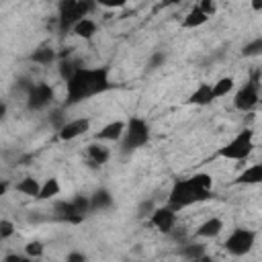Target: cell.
Instances as JSON below:
<instances>
[{
    "instance_id": "obj_20",
    "label": "cell",
    "mask_w": 262,
    "mask_h": 262,
    "mask_svg": "<svg viewBox=\"0 0 262 262\" xmlns=\"http://www.w3.org/2000/svg\"><path fill=\"white\" fill-rule=\"evenodd\" d=\"M188 184L194 188V190H211L213 188V176L207 174V172H196L192 174L190 178H186Z\"/></svg>"
},
{
    "instance_id": "obj_30",
    "label": "cell",
    "mask_w": 262,
    "mask_h": 262,
    "mask_svg": "<svg viewBox=\"0 0 262 262\" xmlns=\"http://www.w3.org/2000/svg\"><path fill=\"white\" fill-rule=\"evenodd\" d=\"M262 53V39L258 37V39H254V41H250L244 49H242V55H246V57H254V55H260Z\"/></svg>"
},
{
    "instance_id": "obj_37",
    "label": "cell",
    "mask_w": 262,
    "mask_h": 262,
    "mask_svg": "<svg viewBox=\"0 0 262 262\" xmlns=\"http://www.w3.org/2000/svg\"><path fill=\"white\" fill-rule=\"evenodd\" d=\"M100 6H104V8H121V6H125V2L123 0H119V2H100Z\"/></svg>"
},
{
    "instance_id": "obj_18",
    "label": "cell",
    "mask_w": 262,
    "mask_h": 262,
    "mask_svg": "<svg viewBox=\"0 0 262 262\" xmlns=\"http://www.w3.org/2000/svg\"><path fill=\"white\" fill-rule=\"evenodd\" d=\"M74 35L80 37V39H92L94 33H96V23L92 18H80L74 27H72Z\"/></svg>"
},
{
    "instance_id": "obj_41",
    "label": "cell",
    "mask_w": 262,
    "mask_h": 262,
    "mask_svg": "<svg viewBox=\"0 0 262 262\" xmlns=\"http://www.w3.org/2000/svg\"><path fill=\"white\" fill-rule=\"evenodd\" d=\"M27 262H35V260H31V258H29V260H27Z\"/></svg>"
},
{
    "instance_id": "obj_31",
    "label": "cell",
    "mask_w": 262,
    "mask_h": 262,
    "mask_svg": "<svg viewBox=\"0 0 262 262\" xmlns=\"http://www.w3.org/2000/svg\"><path fill=\"white\" fill-rule=\"evenodd\" d=\"M14 233V223L10 219H0V239H6Z\"/></svg>"
},
{
    "instance_id": "obj_14",
    "label": "cell",
    "mask_w": 262,
    "mask_h": 262,
    "mask_svg": "<svg viewBox=\"0 0 262 262\" xmlns=\"http://www.w3.org/2000/svg\"><path fill=\"white\" fill-rule=\"evenodd\" d=\"M108 88H111L108 68H94V70H92V94L106 92Z\"/></svg>"
},
{
    "instance_id": "obj_7",
    "label": "cell",
    "mask_w": 262,
    "mask_h": 262,
    "mask_svg": "<svg viewBox=\"0 0 262 262\" xmlns=\"http://www.w3.org/2000/svg\"><path fill=\"white\" fill-rule=\"evenodd\" d=\"M53 100V88L45 82H39V84H33L27 92V106L31 111H41L45 108L49 102Z\"/></svg>"
},
{
    "instance_id": "obj_12",
    "label": "cell",
    "mask_w": 262,
    "mask_h": 262,
    "mask_svg": "<svg viewBox=\"0 0 262 262\" xmlns=\"http://www.w3.org/2000/svg\"><path fill=\"white\" fill-rule=\"evenodd\" d=\"M215 98H213V92H211V84H207V82H203V84H199L194 90H192V94L188 96V104H196V106H207V104H211Z\"/></svg>"
},
{
    "instance_id": "obj_2",
    "label": "cell",
    "mask_w": 262,
    "mask_h": 262,
    "mask_svg": "<svg viewBox=\"0 0 262 262\" xmlns=\"http://www.w3.org/2000/svg\"><path fill=\"white\" fill-rule=\"evenodd\" d=\"M252 149H254V131L252 129H244L229 143L219 147L217 156L225 158V160H244V158H248L252 154Z\"/></svg>"
},
{
    "instance_id": "obj_23",
    "label": "cell",
    "mask_w": 262,
    "mask_h": 262,
    "mask_svg": "<svg viewBox=\"0 0 262 262\" xmlns=\"http://www.w3.org/2000/svg\"><path fill=\"white\" fill-rule=\"evenodd\" d=\"M235 86V80L231 76H225V78H219L213 86H211V92H213V98H221L225 94H229Z\"/></svg>"
},
{
    "instance_id": "obj_4",
    "label": "cell",
    "mask_w": 262,
    "mask_h": 262,
    "mask_svg": "<svg viewBox=\"0 0 262 262\" xmlns=\"http://www.w3.org/2000/svg\"><path fill=\"white\" fill-rule=\"evenodd\" d=\"M260 100V72L254 70L252 72V78L235 92V98H233V104L237 111H252Z\"/></svg>"
},
{
    "instance_id": "obj_10",
    "label": "cell",
    "mask_w": 262,
    "mask_h": 262,
    "mask_svg": "<svg viewBox=\"0 0 262 262\" xmlns=\"http://www.w3.org/2000/svg\"><path fill=\"white\" fill-rule=\"evenodd\" d=\"M80 20L78 14V0H66L59 2V27L61 29H70Z\"/></svg>"
},
{
    "instance_id": "obj_9",
    "label": "cell",
    "mask_w": 262,
    "mask_h": 262,
    "mask_svg": "<svg viewBox=\"0 0 262 262\" xmlns=\"http://www.w3.org/2000/svg\"><path fill=\"white\" fill-rule=\"evenodd\" d=\"M88 129H90V119H86V117L68 121V123H63V125L59 127V139H61V141H72V139L84 135Z\"/></svg>"
},
{
    "instance_id": "obj_40",
    "label": "cell",
    "mask_w": 262,
    "mask_h": 262,
    "mask_svg": "<svg viewBox=\"0 0 262 262\" xmlns=\"http://www.w3.org/2000/svg\"><path fill=\"white\" fill-rule=\"evenodd\" d=\"M188 262H199V260H188Z\"/></svg>"
},
{
    "instance_id": "obj_11",
    "label": "cell",
    "mask_w": 262,
    "mask_h": 262,
    "mask_svg": "<svg viewBox=\"0 0 262 262\" xmlns=\"http://www.w3.org/2000/svg\"><path fill=\"white\" fill-rule=\"evenodd\" d=\"M123 133H125V123L123 121H111L96 133V141H119L123 137Z\"/></svg>"
},
{
    "instance_id": "obj_26",
    "label": "cell",
    "mask_w": 262,
    "mask_h": 262,
    "mask_svg": "<svg viewBox=\"0 0 262 262\" xmlns=\"http://www.w3.org/2000/svg\"><path fill=\"white\" fill-rule=\"evenodd\" d=\"M180 254L186 258V260H199L201 256H205V246L203 244H188L180 250Z\"/></svg>"
},
{
    "instance_id": "obj_38",
    "label": "cell",
    "mask_w": 262,
    "mask_h": 262,
    "mask_svg": "<svg viewBox=\"0 0 262 262\" xmlns=\"http://www.w3.org/2000/svg\"><path fill=\"white\" fill-rule=\"evenodd\" d=\"M6 190H8V182L6 180H0V196H4Z\"/></svg>"
},
{
    "instance_id": "obj_5",
    "label": "cell",
    "mask_w": 262,
    "mask_h": 262,
    "mask_svg": "<svg viewBox=\"0 0 262 262\" xmlns=\"http://www.w3.org/2000/svg\"><path fill=\"white\" fill-rule=\"evenodd\" d=\"M256 244V231L246 229V227H237L229 233V237L225 239L223 248L225 252H229L231 256H246Z\"/></svg>"
},
{
    "instance_id": "obj_6",
    "label": "cell",
    "mask_w": 262,
    "mask_h": 262,
    "mask_svg": "<svg viewBox=\"0 0 262 262\" xmlns=\"http://www.w3.org/2000/svg\"><path fill=\"white\" fill-rule=\"evenodd\" d=\"M196 203V190L188 184L186 178L182 180H176L170 188V194H168V207L172 211H180L184 207H190Z\"/></svg>"
},
{
    "instance_id": "obj_15",
    "label": "cell",
    "mask_w": 262,
    "mask_h": 262,
    "mask_svg": "<svg viewBox=\"0 0 262 262\" xmlns=\"http://www.w3.org/2000/svg\"><path fill=\"white\" fill-rule=\"evenodd\" d=\"M88 158H90V164L96 168H100L102 164H106L108 162V158H111V151H108V147H104L102 143H90L88 145Z\"/></svg>"
},
{
    "instance_id": "obj_22",
    "label": "cell",
    "mask_w": 262,
    "mask_h": 262,
    "mask_svg": "<svg viewBox=\"0 0 262 262\" xmlns=\"http://www.w3.org/2000/svg\"><path fill=\"white\" fill-rule=\"evenodd\" d=\"M55 59H57V53H55V49H51V47H39L37 51L31 53V61L41 63V66H49V63H53Z\"/></svg>"
},
{
    "instance_id": "obj_34",
    "label": "cell",
    "mask_w": 262,
    "mask_h": 262,
    "mask_svg": "<svg viewBox=\"0 0 262 262\" xmlns=\"http://www.w3.org/2000/svg\"><path fill=\"white\" fill-rule=\"evenodd\" d=\"M139 217H145V215H151L154 213V203L151 201H143L141 205H139Z\"/></svg>"
},
{
    "instance_id": "obj_36",
    "label": "cell",
    "mask_w": 262,
    "mask_h": 262,
    "mask_svg": "<svg viewBox=\"0 0 262 262\" xmlns=\"http://www.w3.org/2000/svg\"><path fill=\"white\" fill-rule=\"evenodd\" d=\"M29 258L27 256H20V254H8L6 258H4V262H27Z\"/></svg>"
},
{
    "instance_id": "obj_1",
    "label": "cell",
    "mask_w": 262,
    "mask_h": 262,
    "mask_svg": "<svg viewBox=\"0 0 262 262\" xmlns=\"http://www.w3.org/2000/svg\"><path fill=\"white\" fill-rule=\"evenodd\" d=\"M66 104H76L88 96H92V70L78 68L76 74L66 82Z\"/></svg>"
},
{
    "instance_id": "obj_32",
    "label": "cell",
    "mask_w": 262,
    "mask_h": 262,
    "mask_svg": "<svg viewBox=\"0 0 262 262\" xmlns=\"http://www.w3.org/2000/svg\"><path fill=\"white\" fill-rule=\"evenodd\" d=\"M196 6H199V10H201L205 16H213L215 10H217V4H215L213 0H203V2H199Z\"/></svg>"
},
{
    "instance_id": "obj_27",
    "label": "cell",
    "mask_w": 262,
    "mask_h": 262,
    "mask_svg": "<svg viewBox=\"0 0 262 262\" xmlns=\"http://www.w3.org/2000/svg\"><path fill=\"white\" fill-rule=\"evenodd\" d=\"M78 68H80V66H76V63H74L70 57H66V59H59V66H57V70H59V76H61L66 82H68V80H70V78L76 74V70H78Z\"/></svg>"
},
{
    "instance_id": "obj_17",
    "label": "cell",
    "mask_w": 262,
    "mask_h": 262,
    "mask_svg": "<svg viewBox=\"0 0 262 262\" xmlns=\"http://www.w3.org/2000/svg\"><path fill=\"white\" fill-rule=\"evenodd\" d=\"M260 182H262V166L260 164H254V166L246 168L235 178V184H260Z\"/></svg>"
},
{
    "instance_id": "obj_16",
    "label": "cell",
    "mask_w": 262,
    "mask_h": 262,
    "mask_svg": "<svg viewBox=\"0 0 262 262\" xmlns=\"http://www.w3.org/2000/svg\"><path fill=\"white\" fill-rule=\"evenodd\" d=\"M221 229H223V221L219 217H211L196 227V235L199 237H215L221 233Z\"/></svg>"
},
{
    "instance_id": "obj_24",
    "label": "cell",
    "mask_w": 262,
    "mask_h": 262,
    "mask_svg": "<svg viewBox=\"0 0 262 262\" xmlns=\"http://www.w3.org/2000/svg\"><path fill=\"white\" fill-rule=\"evenodd\" d=\"M39 188H41V184H39V180H35L33 176H27V178H23V180L16 184V190H18V192H23V194H27V196H33V199H37Z\"/></svg>"
},
{
    "instance_id": "obj_21",
    "label": "cell",
    "mask_w": 262,
    "mask_h": 262,
    "mask_svg": "<svg viewBox=\"0 0 262 262\" xmlns=\"http://www.w3.org/2000/svg\"><path fill=\"white\" fill-rule=\"evenodd\" d=\"M207 20H209V16H205V14L199 10V6H192V8H190V12L184 16L182 27H184V29H196V27L205 25Z\"/></svg>"
},
{
    "instance_id": "obj_35",
    "label": "cell",
    "mask_w": 262,
    "mask_h": 262,
    "mask_svg": "<svg viewBox=\"0 0 262 262\" xmlns=\"http://www.w3.org/2000/svg\"><path fill=\"white\" fill-rule=\"evenodd\" d=\"M66 262H86V254H82V252H70L68 256H66Z\"/></svg>"
},
{
    "instance_id": "obj_19",
    "label": "cell",
    "mask_w": 262,
    "mask_h": 262,
    "mask_svg": "<svg viewBox=\"0 0 262 262\" xmlns=\"http://www.w3.org/2000/svg\"><path fill=\"white\" fill-rule=\"evenodd\" d=\"M59 190H61L59 180H57V178H47V180L41 184V188H39L37 201H49V199L57 196V194H59Z\"/></svg>"
},
{
    "instance_id": "obj_13",
    "label": "cell",
    "mask_w": 262,
    "mask_h": 262,
    "mask_svg": "<svg viewBox=\"0 0 262 262\" xmlns=\"http://www.w3.org/2000/svg\"><path fill=\"white\" fill-rule=\"evenodd\" d=\"M90 199V211H106L113 207V194L106 188H98L92 192Z\"/></svg>"
},
{
    "instance_id": "obj_3",
    "label": "cell",
    "mask_w": 262,
    "mask_h": 262,
    "mask_svg": "<svg viewBox=\"0 0 262 262\" xmlns=\"http://www.w3.org/2000/svg\"><path fill=\"white\" fill-rule=\"evenodd\" d=\"M125 141H123V151L129 154L141 145L147 143L149 139V127L147 123L141 119V117H131L127 123H125Z\"/></svg>"
},
{
    "instance_id": "obj_25",
    "label": "cell",
    "mask_w": 262,
    "mask_h": 262,
    "mask_svg": "<svg viewBox=\"0 0 262 262\" xmlns=\"http://www.w3.org/2000/svg\"><path fill=\"white\" fill-rule=\"evenodd\" d=\"M53 211H55V213H57V217H59V219H63V221H68L70 217L78 215V213H76V209H74V205H72V201H59V203H55ZM82 217H84V215H82Z\"/></svg>"
},
{
    "instance_id": "obj_39",
    "label": "cell",
    "mask_w": 262,
    "mask_h": 262,
    "mask_svg": "<svg viewBox=\"0 0 262 262\" xmlns=\"http://www.w3.org/2000/svg\"><path fill=\"white\" fill-rule=\"evenodd\" d=\"M6 117V104L4 102H0V121Z\"/></svg>"
},
{
    "instance_id": "obj_33",
    "label": "cell",
    "mask_w": 262,
    "mask_h": 262,
    "mask_svg": "<svg viewBox=\"0 0 262 262\" xmlns=\"http://www.w3.org/2000/svg\"><path fill=\"white\" fill-rule=\"evenodd\" d=\"M164 61H166V55L162 53V51H158V53H154L151 57H149V68L151 70H156V68H160V66H164Z\"/></svg>"
},
{
    "instance_id": "obj_28",
    "label": "cell",
    "mask_w": 262,
    "mask_h": 262,
    "mask_svg": "<svg viewBox=\"0 0 262 262\" xmlns=\"http://www.w3.org/2000/svg\"><path fill=\"white\" fill-rule=\"evenodd\" d=\"M43 252H45V246L41 244V242H29L27 246H25V256L27 258H31V260H37V258H41L43 256Z\"/></svg>"
},
{
    "instance_id": "obj_29",
    "label": "cell",
    "mask_w": 262,
    "mask_h": 262,
    "mask_svg": "<svg viewBox=\"0 0 262 262\" xmlns=\"http://www.w3.org/2000/svg\"><path fill=\"white\" fill-rule=\"evenodd\" d=\"M72 205H74V209H76L78 215H86V213L90 211V199L84 196V194L74 196V199H72Z\"/></svg>"
},
{
    "instance_id": "obj_8",
    "label": "cell",
    "mask_w": 262,
    "mask_h": 262,
    "mask_svg": "<svg viewBox=\"0 0 262 262\" xmlns=\"http://www.w3.org/2000/svg\"><path fill=\"white\" fill-rule=\"evenodd\" d=\"M149 223L162 231V233H170L172 227L176 225V211H172L170 207H158L154 209V213L149 215Z\"/></svg>"
}]
</instances>
